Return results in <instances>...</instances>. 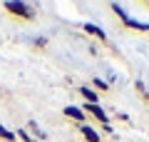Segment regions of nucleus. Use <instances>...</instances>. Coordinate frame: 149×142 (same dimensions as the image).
<instances>
[{
  "label": "nucleus",
  "mask_w": 149,
  "mask_h": 142,
  "mask_svg": "<svg viewBox=\"0 0 149 142\" xmlns=\"http://www.w3.org/2000/svg\"><path fill=\"white\" fill-rule=\"evenodd\" d=\"M3 13L15 18V20H20V22H32L35 20V8L27 5V3H20V0H8V3H3Z\"/></svg>",
  "instance_id": "f257e3e1"
},
{
  "label": "nucleus",
  "mask_w": 149,
  "mask_h": 142,
  "mask_svg": "<svg viewBox=\"0 0 149 142\" xmlns=\"http://www.w3.org/2000/svg\"><path fill=\"white\" fill-rule=\"evenodd\" d=\"M82 112L85 115H92L100 125H109V115L102 110V105H92V102H82Z\"/></svg>",
  "instance_id": "f03ea898"
},
{
  "label": "nucleus",
  "mask_w": 149,
  "mask_h": 142,
  "mask_svg": "<svg viewBox=\"0 0 149 142\" xmlns=\"http://www.w3.org/2000/svg\"><path fill=\"white\" fill-rule=\"evenodd\" d=\"M62 115L67 117V120L77 122V125H87V115H85V112H82V107H77V105H65Z\"/></svg>",
  "instance_id": "7ed1b4c3"
},
{
  "label": "nucleus",
  "mask_w": 149,
  "mask_h": 142,
  "mask_svg": "<svg viewBox=\"0 0 149 142\" xmlns=\"http://www.w3.org/2000/svg\"><path fill=\"white\" fill-rule=\"evenodd\" d=\"M77 92H80L82 102H92V105H100V92H97L92 85H80V87H77Z\"/></svg>",
  "instance_id": "20e7f679"
},
{
  "label": "nucleus",
  "mask_w": 149,
  "mask_h": 142,
  "mask_svg": "<svg viewBox=\"0 0 149 142\" xmlns=\"http://www.w3.org/2000/svg\"><path fill=\"white\" fill-rule=\"evenodd\" d=\"M82 32H85V35H92L95 40H100V42L107 45V32L102 30L100 25H95V22H82Z\"/></svg>",
  "instance_id": "39448f33"
},
{
  "label": "nucleus",
  "mask_w": 149,
  "mask_h": 142,
  "mask_svg": "<svg viewBox=\"0 0 149 142\" xmlns=\"http://www.w3.org/2000/svg\"><path fill=\"white\" fill-rule=\"evenodd\" d=\"M77 130H80V135L85 137V142H102V135L97 127H92L90 122L87 125H77Z\"/></svg>",
  "instance_id": "423d86ee"
},
{
  "label": "nucleus",
  "mask_w": 149,
  "mask_h": 142,
  "mask_svg": "<svg viewBox=\"0 0 149 142\" xmlns=\"http://www.w3.org/2000/svg\"><path fill=\"white\" fill-rule=\"evenodd\" d=\"M122 25H124V27H129V30H137V32H149V22L134 20V18H129V20H124Z\"/></svg>",
  "instance_id": "0eeeda50"
},
{
  "label": "nucleus",
  "mask_w": 149,
  "mask_h": 142,
  "mask_svg": "<svg viewBox=\"0 0 149 142\" xmlns=\"http://www.w3.org/2000/svg\"><path fill=\"white\" fill-rule=\"evenodd\" d=\"M25 130H30L32 132V140H47V135H45V132L42 130H40V127H37V122H27V127H25Z\"/></svg>",
  "instance_id": "6e6552de"
},
{
  "label": "nucleus",
  "mask_w": 149,
  "mask_h": 142,
  "mask_svg": "<svg viewBox=\"0 0 149 142\" xmlns=\"http://www.w3.org/2000/svg\"><path fill=\"white\" fill-rule=\"evenodd\" d=\"M0 140H3V142H17V137H15L13 130H8V127L0 122Z\"/></svg>",
  "instance_id": "1a4fd4ad"
},
{
  "label": "nucleus",
  "mask_w": 149,
  "mask_h": 142,
  "mask_svg": "<svg viewBox=\"0 0 149 142\" xmlns=\"http://www.w3.org/2000/svg\"><path fill=\"white\" fill-rule=\"evenodd\" d=\"M109 10L114 13V15H117V18H119V20H122V22H124V20H129V13L124 10V8L119 5V3H112V5H109Z\"/></svg>",
  "instance_id": "9d476101"
},
{
  "label": "nucleus",
  "mask_w": 149,
  "mask_h": 142,
  "mask_svg": "<svg viewBox=\"0 0 149 142\" xmlns=\"http://www.w3.org/2000/svg\"><path fill=\"white\" fill-rule=\"evenodd\" d=\"M92 87H95L97 92H109V82L102 80V77H95V80H92Z\"/></svg>",
  "instance_id": "9b49d317"
},
{
  "label": "nucleus",
  "mask_w": 149,
  "mask_h": 142,
  "mask_svg": "<svg viewBox=\"0 0 149 142\" xmlns=\"http://www.w3.org/2000/svg\"><path fill=\"white\" fill-rule=\"evenodd\" d=\"M15 137H17L20 142H35V140H32V135H30V132L25 130V127H20V130H15Z\"/></svg>",
  "instance_id": "f8f14e48"
},
{
  "label": "nucleus",
  "mask_w": 149,
  "mask_h": 142,
  "mask_svg": "<svg viewBox=\"0 0 149 142\" xmlns=\"http://www.w3.org/2000/svg\"><path fill=\"white\" fill-rule=\"evenodd\" d=\"M32 47H37V50L47 47V37H35V40H32Z\"/></svg>",
  "instance_id": "ddd939ff"
},
{
  "label": "nucleus",
  "mask_w": 149,
  "mask_h": 142,
  "mask_svg": "<svg viewBox=\"0 0 149 142\" xmlns=\"http://www.w3.org/2000/svg\"><path fill=\"white\" fill-rule=\"evenodd\" d=\"M134 87H137V92H139V95H144V92H147V87H144V82H142V80H137V82H134Z\"/></svg>",
  "instance_id": "4468645a"
},
{
  "label": "nucleus",
  "mask_w": 149,
  "mask_h": 142,
  "mask_svg": "<svg viewBox=\"0 0 149 142\" xmlns=\"http://www.w3.org/2000/svg\"><path fill=\"white\" fill-rule=\"evenodd\" d=\"M100 127H102L100 132H104V135H114V127L112 125H100Z\"/></svg>",
  "instance_id": "2eb2a0df"
},
{
  "label": "nucleus",
  "mask_w": 149,
  "mask_h": 142,
  "mask_svg": "<svg viewBox=\"0 0 149 142\" xmlns=\"http://www.w3.org/2000/svg\"><path fill=\"white\" fill-rule=\"evenodd\" d=\"M117 120L119 122H129V115H127V112H117Z\"/></svg>",
  "instance_id": "dca6fc26"
},
{
  "label": "nucleus",
  "mask_w": 149,
  "mask_h": 142,
  "mask_svg": "<svg viewBox=\"0 0 149 142\" xmlns=\"http://www.w3.org/2000/svg\"><path fill=\"white\" fill-rule=\"evenodd\" d=\"M142 100H144V102H149V90H147V92L142 95Z\"/></svg>",
  "instance_id": "f3484780"
},
{
  "label": "nucleus",
  "mask_w": 149,
  "mask_h": 142,
  "mask_svg": "<svg viewBox=\"0 0 149 142\" xmlns=\"http://www.w3.org/2000/svg\"><path fill=\"white\" fill-rule=\"evenodd\" d=\"M147 8H149V3H147Z\"/></svg>",
  "instance_id": "a211bd4d"
}]
</instances>
